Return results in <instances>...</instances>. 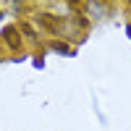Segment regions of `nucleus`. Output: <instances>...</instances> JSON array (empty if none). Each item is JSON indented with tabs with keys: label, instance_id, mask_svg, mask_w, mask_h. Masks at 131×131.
Listing matches in <instances>:
<instances>
[{
	"label": "nucleus",
	"instance_id": "f257e3e1",
	"mask_svg": "<svg viewBox=\"0 0 131 131\" xmlns=\"http://www.w3.org/2000/svg\"><path fill=\"white\" fill-rule=\"evenodd\" d=\"M5 37H8V42L13 47H21V39H18V34H16V29H5Z\"/></svg>",
	"mask_w": 131,
	"mask_h": 131
},
{
	"label": "nucleus",
	"instance_id": "f03ea898",
	"mask_svg": "<svg viewBox=\"0 0 131 131\" xmlns=\"http://www.w3.org/2000/svg\"><path fill=\"white\" fill-rule=\"evenodd\" d=\"M128 34H131V26H128Z\"/></svg>",
	"mask_w": 131,
	"mask_h": 131
}]
</instances>
